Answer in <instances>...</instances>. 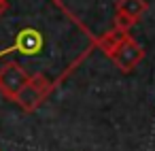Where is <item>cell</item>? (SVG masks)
<instances>
[{
    "label": "cell",
    "mask_w": 155,
    "mask_h": 151,
    "mask_svg": "<svg viewBox=\"0 0 155 151\" xmlns=\"http://www.w3.org/2000/svg\"><path fill=\"white\" fill-rule=\"evenodd\" d=\"M96 49V36L62 0H2L0 66H19L49 96Z\"/></svg>",
    "instance_id": "6da1fadb"
},
{
    "label": "cell",
    "mask_w": 155,
    "mask_h": 151,
    "mask_svg": "<svg viewBox=\"0 0 155 151\" xmlns=\"http://www.w3.org/2000/svg\"><path fill=\"white\" fill-rule=\"evenodd\" d=\"M110 58H113V62L119 66V70L130 72V70H134V68L142 62L144 49H142L132 36H127V39H123V41L115 47V51L110 53Z\"/></svg>",
    "instance_id": "7a4b0ae2"
},
{
    "label": "cell",
    "mask_w": 155,
    "mask_h": 151,
    "mask_svg": "<svg viewBox=\"0 0 155 151\" xmlns=\"http://www.w3.org/2000/svg\"><path fill=\"white\" fill-rule=\"evenodd\" d=\"M28 83H30V79L19 66H15V64L0 66V94H5V98L15 100L19 89Z\"/></svg>",
    "instance_id": "3957f363"
},
{
    "label": "cell",
    "mask_w": 155,
    "mask_h": 151,
    "mask_svg": "<svg viewBox=\"0 0 155 151\" xmlns=\"http://www.w3.org/2000/svg\"><path fill=\"white\" fill-rule=\"evenodd\" d=\"M45 98H47V96H45L36 85L28 83V85H24V87L19 89V94L15 96L13 102H17L26 113H32V111H36V109L41 106V102H45Z\"/></svg>",
    "instance_id": "277c9868"
},
{
    "label": "cell",
    "mask_w": 155,
    "mask_h": 151,
    "mask_svg": "<svg viewBox=\"0 0 155 151\" xmlns=\"http://www.w3.org/2000/svg\"><path fill=\"white\" fill-rule=\"evenodd\" d=\"M149 9L147 0H117V15L127 17L130 22H138Z\"/></svg>",
    "instance_id": "5b68a950"
},
{
    "label": "cell",
    "mask_w": 155,
    "mask_h": 151,
    "mask_svg": "<svg viewBox=\"0 0 155 151\" xmlns=\"http://www.w3.org/2000/svg\"><path fill=\"white\" fill-rule=\"evenodd\" d=\"M130 34L127 32H123V30H113V32H108L106 36H102V39H96V47H100L106 55H110L113 51H115V47L123 41V39H127Z\"/></svg>",
    "instance_id": "8992f818"
},
{
    "label": "cell",
    "mask_w": 155,
    "mask_h": 151,
    "mask_svg": "<svg viewBox=\"0 0 155 151\" xmlns=\"http://www.w3.org/2000/svg\"><path fill=\"white\" fill-rule=\"evenodd\" d=\"M0 7H2V0H0Z\"/></svg>",
    "instance_id": "52a82bcc"
}]
</instances>
